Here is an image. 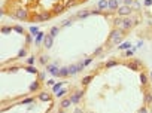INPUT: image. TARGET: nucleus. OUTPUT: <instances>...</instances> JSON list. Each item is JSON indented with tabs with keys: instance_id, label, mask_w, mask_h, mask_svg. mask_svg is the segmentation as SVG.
I'll return each instance as SVG.
<instances>
[{
	"instance_id": "obj_41",
	"label": "nucleus",
	"mask_w": 152,
	"mask_h": 113,
	"mask_svg": "<svg viewBox=\"0 0 152 113\" xmlns=\"http://www.w3.org/2000/svg\"><path fill=\"white\" fill-rule=\"evenodd\" d=\"M145 5H146V6H151V5H152V0H145Z\"/></svg>"
},
{
	"instance_id": "obj_1",
	"label": "nucleus",
	"mask_w": 152,
	"mask_h": 113,
	"mask_svg": "<svg viewBox=\"0 0 152 113\" xmlns=\"http://www.w3.org/2000/svg\"><path fill=\"white\" fill-rule=\"evenodd\" d=\"M122 31L124 30H121V28H113L112 33H110V36H109V42L115 43V45L121 43V39H122V34H124Z\"/></svg>"
},
{
	"instance_id": "obj_4",
	"label": "nucleus",
	"mask_w": 152,
	"mask_h": 113,
	"mask_svg": "<svg viewBox=\"0 0 152 113\" xmlns=\"http://www.w3.org/2000/svg\"><path fill=\"white\" fill-rule=\"evenodd\" d=\"M136 22H134L133 19H130V18H124V21H122V25H121V30H128V28H131Z\"/></svg>"
},
{
	"instance_id": "obj_39",
	"label": "nucleus",
	"mask_w": 152,
	"mask_h": 113,
	"mask_svg": "<svg viewBox=\"0 0 152 113\" xmlns=\"http://www.w3.org/2000/svg\"><path fill=\"white\" fill-rule=\"evenodd\" d=\"M73 5H76V2H75V0H70V2L67 3V8H70V6H73Z\"/></svg>"
},
{
	"instance_id": "obj_5",
	"label": "nucleus",
	"mask_w": 152,
	"mask_h": 113,
	"mask_svg": "<svg viewBox=\"0 0 152 113\" xmlns=\"http://www.w3.org/2000/svg\"><path fill=\"white\" fill-rule=\"evenodd\" d=\"M82 95H83V91H76V92H75V94H73L72 97H70V101H72L73 104H78Z\"/></svg>"
},
{
	"instance_id": "obj_21",
	"label": "nucleus",
	"mask_w": 152,
	"mask_h": 113,
	"mask_svg": "<svg viewBox=\"0 0 152 113\" xmlns=\"http://www.w3.org/2000/svg\"><path fill=\"white\" fill-rule=\"evenodd\" d=\"M91 80H93V76H85V77L82 79V85H88Z\"/></svg>"
},
{
	"instance_id": "obj_3",
	"label": "nucleus",
	"mask_w": 152,
	"mask_h": 113,
	"mask_svg": "<svg viewBox=\"0 0 152 113\" xmlns=\"http://www.w3.org/2000/svg\"><path fill=\"white\" fill-rule=\"evenodd\" d=\"M15 16H16L18 19H27V16H29V14H27V10H25L24 8H20V9H16Z\"/></svg>"
},
{
	"instance_id": "obj_14",
	"label": "nucleus",
	"mask_w": 152,
	"mask_h": 113,
	"mask_svg": "<svg viewBox=\"0 0 152 113\" xmlns=\"http://www.w3.org/2000/svg\"><path fill=\"white\" fill-rule=\"evenodd\" d=\"M78 71H81L79 70V66H70L69 67V73H70V75H76Z\"/></svg>"
},
{
	"instance_id": "obj_18",
	"label": "nucleus",
	"mask_w": 152,
	"mask_h": 113,
	"mask_svg": "<svg viewBox=\"0 0 152 113\" xmlns=\"http://www.w3.org/2000/svg\"><path fill=\"white\" fill-rule=\"evenodd\" d=\"M113 21H115V22H113V24H115V27H116V28H121L124 18H121V16H119V18H116V19H113Z\"/></svg>"
},
{
	"instance_id": "obj_40",
	"label": "nucleus",
	"mask_w": 152,
	"mask_h": 113,
	"mask_svg": "<svg viewBox=\"0 0 152 113\" xmlns=\"http://www.w3.org/2000/svg\"><path fill=\"white\" fill-rule=\"evenodd\" d=\"M34 56H30V58H29V64H33V63H34Z\"/></svg>"
},
{
	"instance_id": "obj_47",
	"label": "nucleus",
	"mask_w": 152,
	"mask_h": 113,
	"mask_svg": "<svg viewBox=\"0 0 152 113\" xmlns=\"http://www.w3.org/2000/svg\"><path fill=\"white\" fill-rule=\"evenodd\" d=\"M151 77H152V73H151Z\"/></svg>"
},
{
	"instance_id": "obj_46",
	"label": "nucleus",
	"mask_w": 152,
	"mask_h": 113,
	"mask_svg": "<svg viewBox=\"0 0 152 113\" xmlns=\"http://www.w3.org/2000/svg\"><path fill=\"white\" fill-rule=\"evenodd\" d=\"M58 113H64V112H61V110H60V112H58Z\"/></svg>"
},
{
	"instance_id": "obj_11",
	"label": "nucleus",
	"mask_w": 152,
	"mask_h": 113,
	"mask_svg": "<svg viewBox=\"0 0 152 113\" xmlns=\"http://www.w3.org/2000/svg\"><path fill=\"white\" fill-rule=\"evenodd\" d=\"M151 103H152V92L148 91V92H145V104L149 106Z\"/></svg>"
},
{
	"instance_id": "obj_33",
	"label": "nucleus",
	"mask_w": 152,
	"mask_h": 113,
	"mask_svg": "<svg viewBox=\"0 0 152 113\" xmlns=\"http://www.w3.org/2000/svg\"><path fill=\"white\" fill-rule=\"evenodd\" d=\"M33 101H34V98H27V100H24V101H22L21 104H29V103H33Z\"/></svg>"
},
{
	"instance_id": "obj_15",
	"label": "nucleus",
	"mask_w": 152,
	"mask_h": 113,
	"mask_svg": "<svg viewBox=\"0 0 152 113\" xmlns=\"http://www.w3.org/2000/svg\"><path fill=\"white\" fill-rule=\"evenodd\" d=\"M67 75H70V73H69V67H63V69H60L58 76H67Z\"/></svg>"
},
{
	"instance_id": "obj_43",
	"label": "nucleus",
	"mask_w": 152,
	"mask_h": 113,
	"mask_svg": "<svg viewBox=\"0 0 152 113\" xmlns=\"http://www.w3.org/2000/svg\"><path fill=\"white\" fill-rule=\"evenodd\" d=\"M133 52H134V49H133V51H131V49H128L125 54H127V55H133Z\"/></svg>"
},
{
	"instance_id": "obj_19",
	"label": "nucleus",
	"mask_w": 152,
	"mask_h": 113,
	"mask_svg": "<svg viewBox=\"0 0 152 113\" xmlns=\"http://www.w3.org/2000/svg\"><path fill=\"white\" fill-rule=\"evenodd\" d=\"M140 82L143 85H148V76H146L145 73H140Z\"/></svg>"
},
{
	"instance_id": "obj_29",
	"label": "nucleus",
	"mask_w": 152,
	"mask_h": 113,
	"mask_svg": "<svg viewBox=\"0 0 152 113\" xmlns=\"http://www.w3.org/2000/svg\"><path fill=\"white\" fill-rule=\"evenodd\" d=\"M30 31H31V34H34V36H37V34H39L37 27H31V28H30Z\"/></svg>"
},
{
	"instance_id": "obj_9",
	"label": "nucleus",
	"mask_w": 152,
	"mask_h": 113,
	"mask_svg": "<svg viewBox=\"0 0 152 113\" xmlns=\"http://www.w3.org/2000/svg\"><path fill=\"white\" fill-rule=\"evenodd\" d=\"M46 70H48V71H51L54 76H58V71H60V69H58L57 66H54V64H49V66L46 67Z\"/></svg>"
},
{
	"instance_id": "obj_20",
	"label": "nucleus",
	"mask_w": 152,
	"mask_h": 113,
	"mask_svg": "<svg viewBox=\"0 0 152 113\" xmlns=\"http://www.w3.org/2000/svg\"><path fill=\"white\" fill-rule=\"evenodd\" d=\"M39 86H40V83H39L37 80H36V82H33V83L30 85V91H36V89H37Z\"/></svg>"
},
{
	"instance_id": "obj_23",
	"label": "nucleus",
	"mask_w": 152,
	"mask_h": 113,
	"mask_svg": "<svg viewBox=\"0 0 152 113\" xmlns=\"http://www.w3.org/2000/svg\"><path fill=\"white\" fill-rule=\"evenodd\" d=\"M130 48H131V43L130 42H125V43L119 45V49H130Z\"/></svg>"
},
{
	"instance_id": "obj_7",
	"label": "nucleus",
	"mask_w": 152,
	"mask_h": 113,
	"mask_svg": "<svg viewBox=\"0 0 152 113\" xmlns=\"http://www.w3.org/2000/svg\"><path fill=\"white\" fill-rule=\"evenodd\" d=\"M108 9L109 10H118V8H119V6H118V5H119V3H118V0H108Z\"/></svg>"
},
{
	"instance_id": "obj_25",
	"label": "nucleus",
	"mask_w": 152,
	"mask_h": 113,
	"mask_svg": "<svg viewBox=\"0 0 152 113\" xmlns=\"http://www.w3.org/2000/svg\"><path fill=\"white\" fill-rule=\"evenodd\" d=\"M115 66H118V61H108V63H106V67H115Z\"/></svg>"
},
{
	"instance_id": "obj_32",
	"label": "nucleus",
	"mask_w": 152,
	"mask_h": 113,
	"mask_svg": "<svg viewBox=\"0 0 152 113\" xmlns=\"http://www.w3.org/2000/svg\"><path fill=\"white\" fill-rule=\"evenodd\" d=\"M14 30L18 31V33H22V31H24V30H22V27H20V25H14Z\"/></svg>"
},
{
	"instance_id": "obj_8",
	"label": "nucleus",
	"mask_w": 152,
	"mask_h": 113,
	"mask_svg": "<svg viewBox=\"0 0 152 113\" xmlns=\"http://www.w3.org/2000/svg\"><path fill=\"white\" fill-rule=\"evenodd\" d=\"M52 43H54V37L52 36H45V39H43V45H45V48H51L52 46Z\"/></svg>"
},
{
	"instance_id": "obj_12",
	"label": "nucleus",
	"mask_w": 152,
	"mask_h": 113,
	"mask_svg": "<svg viewBox=\"0 0 152 113\" xmlns=\"http://www.w3.org/2000/svg\"><path fill=\"white\" fill-rule=\"evenodd\" d=\"M108 0H100L98 2V5H97V9H100V10H103V9H108Z\"/></svg>"
},
{
	"instance_id": "obj_38",
	"label": "nucleus",
	"mask_w": 152,
	"mask_h": 113,
	"mask_svg": "<svg viewBox=\"0 0 152 113\" xmlns=\"http://www.w3.org/2000/svg\"><path fill=\"white\" fill-rule=\"evenodd\" d=\"M137 113H148V110H146V107H142V109H139Z\"/></svg>"
},
{
	"instance_id": "obj_45",
	"label": "nucleus",
	"mask_w": 152,
	"mask_h": 113,
	"mask_svg": "<svg viewBox=\"0 0 152 113\" xmlns=\"http://www.w3.org/2000/svg\"><path fill=\"white\" fill-rule=\"evenodd\" d=\"M75 113H82V110H81V109H76V110H75Z\"/></svg>"
},
{
	"instance_id": "obj_31",
	"label": "nucleus",
	"mask_w": 152,
	"mask_h": 113,
	"mask_svg": "<svg viewBox=\"0 0 152 113\" xmlns=\"http://www.w3.org/2000/svg\"><path fill=\"white\" fill-rule=\"evenodd\" d=\"M133 8H134V9H140V5L136 2V0H134V2H133V5H131V9H133Z\"/></svg>"
},
{
	"instance_id": "obj_37",
	"label": "nucleus",
	"mask_w": 152,
	"mask_h": 113,
	"mask_svg": "<svg viewBox=\"0 0 152 113\" xmlns=\"http://www.w3.org/2000/svg\"><path fill=\"white\" fill-rule=\"evenodd\" d=\"M70 24H72V19H66L64 24H63V27H67V25H70Z\"/></svg>"
},
{
	"instance_id": "obj_6",
	"label": "nucleus",
	"mask_w": 152,
	"mask_h": 113,
	"mask_svg": "<svg viewBox=\"0 0 152 113\" xmlns=\"http://www.w3.org/2000/svg\"><path fill=\"white\" fill-rule=\"evenodd\" d=\"M127 66H128V69H131L133 71H137V70L142 69V64H140L139 61H133V63H128Z\"/></svg>"
},
{
	"instance_id": "obj_2",
	"label": "nucleus",
	"mask_w": 152,
	"mask_h": 113,
	"mask_svg": "<svg viewBox=\"0 0 152 113\" xmlns=\"http://www.w3.org/2000/svg\"><path fill=\"white\" fill-rule=\"evenodd\" d=\"M131 6H121V8H118L116 12L119 14V16H127V15H130L131 14Z\"/></svg>"
},
{
	"instance_id": "obj_10",
	"label": "nucleus",
	"mask_w": 152,
	"mask_h": 113,
	"mask_svg": "<svg viewBox=\"0 0 152 113\" xmlns=\"http://www.w3.org/2000/svg\"><path fill=\"white\" fill-rule=\"evenodd\" d=\"M39 100L40 101H49L51 100V94L49 92H40L39 94Z\"/></svg>"
},
{
	"instance_id": "obj_42",
	"label": "nucleus",
	"mask_w": 152,
	"mask_h": 113,
	"mask_svg": "<svg viewBox=\"0 0 152 113\" xmlns=\"http://www.w3.org/2000/svg\"><path fill=\"white\" fill-rule=\"evenodd\" d=\"M82 63H83V66H88L89 63H91V60H85V61H82Z\"/></svg>"
},
{
	"instance_id": "obj_16",
	"label": "nucleus",
	"mask_w": 152,
	"mask_h": 113,
	"mask_svg": "<svg viewBox=\"0 0 152 113\" xmlns=\"http://www.w3.org/2000/svg\"><path fill=\"white\" fill-rule=\"evenodd\" d=\"M88 15H89V12H88V10H79V12L76 14V16H78V18H87Z\"/></svg>"
},
{
	"instance_id": "obj_17",
	"label": "nucleus",
	"mask_w": 152,
	"mask_h": 113,
	"mask_svg": "<svg viewBox=\"0 0 152 113\" xmlns=\"http://www.w3.org/2000/svg\"><path fill=\"white\" fill-rule=\"evenodd\" d=\"M58 31H60V28H58V27H52V28H51V31H49V36L55 37V36L58 34Z\"/></svg>"
},
{
	"instance_id": "obj_13",
	"label": "nucleus",
	"mask_w": 152,
	"mask_h": 113,
	"mask_svg": "<svg viewBox=\"0 0 152 113\" xmlns=\"http://www.w3.org/2000/svg\"><path fill=\"white\" fill-rule=\"evenodd\" d=\"M72 104V101H70V98H67V100H61V109H67V107H69Z\"/></svg>"
},
{
	"instance_id": "obj_24",
	"label": "nucleus",
	"mask_w": 152,
	"mask_h": 113,
	"mask_svg": "<svg viewBox=\"0 0 152 113\" xmlns=\"http://www.w3.org/2000/svg\"><path fill=\"white\" fill-rule=\"evenodd\" d=\"M42 39H45L43 33H39V34L36 36V45H39V43H40V40H42Z\"/></svg>"
},
{
	"instance_id": "obj_27",
	"label": "nucleus",
	"mask_w": 152,
	"mask_h": 113,
	"mask_svg": "<svg viewBox=\"0 0 152 113\" xmlns=\"http://www.w3.org/2000/svg\"><path fill=\"white\" fill-rule=\"evenodd\" d=\"M25 70H27V71H30V73H34V75H36V73H37V69H34V67H31V66H29V67H25Z\"/></svg>"
},
{
	"instance_id": "obj_26",
	"label": "nucleus",
	"mask_w": 152,
	"mask_h": 113,
	"mask_svg": "<svg viewBox=\"0 0 152 113\" xmlns=\"http://www.w3.org/2000/svg\"><path fill=\"white\" fill-rule=\"evenodd\" d=\"M48 60H49V56H48V55H42V56H40V63H42V64H46V63H48Z\"/></svg>"
},
{
	"instance_id": "obj_28",
	"label": "nucleus",
	"mask_w": 152,
	"mask_h": 113,
	"mask_svg": "<svg viewBox=\"0 0 152 113\" xmlns=\"http://www.w3.org/2000/svg\"><path fill=\"white\" fill-rule=\"evenodd\" d=\"M61 85H63V82L61 83H57V85H54V92H58L60 89H61Z\"/></svg>"
},
{
	"instance_id": "obj_30",
	"label": "nucleus",
	"mask_w": 152,
	"mask_h": 113,
	"mask_svg": "<svg viewBox=\"0 0 152 113\" xmlns=\"http://www.w3.org/2000/svg\"><path fill=\"white\" fill-rule=\"evenodd\" d=\"M25 54H27V51H25V49H21L20 52H18V58H22V56H25Z\"/></svg>"
},
{
	"instance_id": "obj_36",
	"label": "nucleus",
	"mask_w": 152,
	"mask_h": 113,
	"mask_svg": "<svg viewBox=\"0 0 152 113\" xmlns=\"http://www.w3.org/2000/svg\"><path fill=\"white\" fill-rule=\"evenodd\" d=\"M124 2H125V6H131L134 0H124Z\"/></svg>"
},
{
	"instance_id": "obj_34",
	"label": "nucleus",
	"mask_w": 152,
	"mask_h": 113,
	"mask_svg": "<svg viewBox=\"0 0 152 113\" xmlns=\"http://www.w3.org/2000/svg\"><path fill=\"white\" fill-rule=\"evenodd\" d=\"M64 94H66V89H60V91L57 92V97H63Z\"/></svg>"
},
{
	"instance_id": "obj_44",
	"label": "nucleus",
	"mask_w": 152,
	"mask_h": 113,
	"mask_svg": "<svg viewBox=\"0 0 152 113\" xmlns=\"http://www.w3.org/2000/svg\"><path fill=\"white\" fill-rule=\"evenodd\" d=\"M98 54H101V48H98V49H95V55H98Z\"/></svg>"
},
{
	"instance_id": "obj_22",
	"label": "nucleus",
	"mask_w": 152,
	"mask_h": 113,
	"mask_svg": "<svg viewBox=\"0 0 152 113\" xmlns=\"http://www.w3.org/2000/svg\"><path fill=\"white\" fill-rule=\"evenodd\" d=\"M14 30V27H2V33L3 34H8V33H10Z\"/></svg>"
},
{
	"instance_id": "obj_35",
	"label": "nucleus",
	"mask_w": 152,
	"mask_h": 113,
	"mask_svg": "<svg viewBox=\"0 0 152 113\" xmlns=\"http://www.w3.org/2000/svg\"><path fill=\"white\" fill-rule=\"evenodd\" d=\"M63 10H64V6L61 5V6H58L57 9H55V12H57V14H60V12H63Z\"/></svg>"
}]
</instances>
